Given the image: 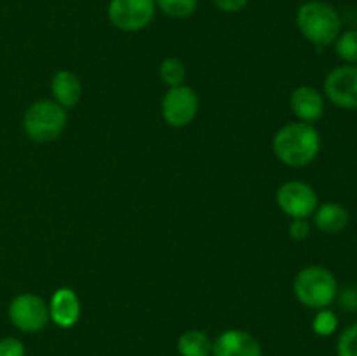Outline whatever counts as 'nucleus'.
<instances>
[{
  "mask_svg": "<svg viewBox=\"0 0 357 356\" xmlns=\"http://www.w3.org/2000/svg\"><path fill=\"white\" fill-rule=\"evenodd\" d=\"M321 150V135L309 122H288L272 138V152L279 163L288 168H307L316 161Z\"/></svg>",
  "mask_w": 357,
  "mask_h": 356,
  "instance_id": "nucleus-1",
  "label": "nucleus"
},
{
  "mask_svg": "<svg viewBox=\"0 0 357 356\" xmlns=\"http://www.w3.org/2000/svg\"><path fill=\"white\" fill-rule=\"evenodd\" d=\"M296 28L307 42L323 49L333 45L342 34V17L331 3L323 0L303 2L296 10Z\"/></svg>",
  "mask_w": 357,
  "mask_h": 356,
  "instance_id": "nucleus-2",
  "label": "nucleus"
},
{
  "mask_svg": "<svg viewBox=\"0 0 357 356\" xmlns=\"http://www.w3.org/2000/svg\"><path fill=\"white\" fill-rule=\"evenodd\" d=\"M293 293L303 307L314 311L324 309L337 299V278L323 265H307L296 272L293 279Z\"/></svg>",
  "mask_w": 357,
  "mask_h": 356,
  "instance_id": "nucleus-3",
  "label": "nucleus"
},
{
  "mask_svg": "<svg viewBox=\"0 0 357 356\" xmlns=\"http://www.w3.org/2000/svg\"><path fill=\"white\" fill-rule=\"evenodd\" d=\"M68 114L54 100H37L24 110L23 129L31 142H54L65 131Z\"/></svg>",
  "mask_w": 357,
  "mask_h": 356,
  "instance_id": "nucleus-4",
  "label": "nucleus"
},
{
  "mask_svg": "<svg viewBox=\"0 0 357 356\" xmlns=\"http://www.w3.org/2000/svg\"><path fill=\"white\" fill-rule=\"evenodd\" d=\"M7 313H9L10 323L17 330L26 332V334L42 332L51 321L47 302L35 293H20L14 297Z\"/></svg>",
  "mask_w": 357,
  "mask_h": 356,
  "instance_id": "nucleus-5",
  "label": "nucleus"
},
{
  "mask_svg": "<svg viewBox=\"0 0 357 356\" xmlns=\"http://www.w3.org/2000/svg\"><path fill=\"white\" fill-rule=\"evenodd\" d=\"M279 209L289 218H309L319 206L316 188L302 180L284 181L275 192Z\"/></svg>",
  "mask_w": 357,
  "mask_h": 356,
  "instance_id": "nucleus-6",
  "label": "nucleus"
},
{
  "mask_svg": "<svg viewBox=\"0 0 357 356\" xmlns=\"http://www.w3.org/2000/svg\"><path fill=\"white\" fill-rule=\"evenodd\" d=\"M199 107L201 100L195 89L181 84L176 87H167L160 103V112L166 124H169L171 128H185L197 117Z\"/></svg>",
  "mask_w": 357,
  "mask_h": 356,
  "instance_id": "nucleus-7",
  "label": "nucleus"
},
{
  "mask_svg": "<svg viewBox=\"0 0 357 356\" xmlns=\"http://www.w3.org/2000/svg\"><path fill=\"white\" fill-rule=\"evenodd\" d=\"M155 0H110L108 20L117 30H145L155 17Z\"/></svg>",
  "mask_w": 357,
  "mask_h": 356,
  "instance_id": "nucleus-8",
  "label": "nucleus"
},
{
  "mask_svg": "<svg viewBox=\"0 0 357 356\" xmlns=\"http://www.w3.org/2000/svg\"><path fill=\"white\" fill-rule=\"evenodd\" d=\"M324 96L342 110H357V65H338L324 79Z\"/></svg>",
  "mask_w": 357,
  "mask_h": 356,
  "instance_id": "nucleus-9",
  "label": "nucleus"
},
{
  "mask_svg": "<svg viewBox=\"0 0 357 356\" xmlns=\"http://www.w3.org/2000/svg\"><path fill=\"white\" fill-rule=\"evenodd\" d=\"M211 356H264V353L255 335L239 328H230L213 341Z\"/></svg>",
  "mask_w": 357,
  "mask_h": 356,
  "instance_id": "nucleus-10",
  "label": "nucleus"
},
{
  "mask_svg": "<svg viewBox=\"0 0 357 356\" xmlns=\"http://www.w3.org/2000/svg\"><path fill=\"white\" fill-rule=\"evenodd\" d=\"M289 108L298 121L314 124L326 110L324 94L312 86H298L289 96Z\"/></svg>",
  "mask_w": 357,
  "mask_h": 356,
  "instance_id": "nucleus-11",
  "label": "nucleus"
},
{
  "mask_svg": "<svg viewBox=\"0 0 357 356\" xmlns=\"http://www.w3.org/2000/svg\"><path fill=\"white\" fill-rule=\"evenodd\" d=\"M49 318L59 328H72L80 318V299L75 290L61 286L49 300Z\"/></svg>",
  "mask_w": 357,
  "mask_h": 356,
  "instance_id": "nucleus-12",
  "label": "nucleus"
},
{
  "mask_svg": "<svg viewBox=\"0 0 357 356\" xmlns=\"http://www.w3.org/2000/svg\"><path fill=\"white\" fill-rule=\"evenodd\" d=\"M312 218L314 225L319 232L335 236V234H340L349 225L351 215H349V209L342 202L328 201L317 206Z\"/></svg>",
  "mask_w": 357,
  "mask_h": 356,
  "instance_id": "nucleus-13",
  "label": "nucleus"
},
{
  "mask_svg": "<svg viewBox=\"0 0 357 356\" xmlns=\"http://www.w3.org/2000/svg\"><path fill=\"white\" fill-rule=\"evenodd\" d=\"M52 100L63 108H73L79 105L82 98V84L80 79L70 70H59L51 79Z\"/></svg>",
  "mask_w": 357,
  "mask_h": 356,
  "instance_id": "nucleus-14",
  "label": "nucleus"
},
{
  "mask_svg": "<svg viewBox=\"0 0 357 356\" xmlns=\"http://www.w3.org/2000/svg\"><path fill=\"white\" fill-rule=\"evenodd\" d=\"M178 353L181 356H211L213 341L202 330H187L178 337Z\"/></svg>",
  "mask_w": 357,
  "mask_h": 356,
  "instance_id": "nucleus-15",
  "label": "nucleus"
},
{
  "mask_svg": "<svg viewBox=\"0 0 357 356\" xmlns=\"http://www.w3.org/2000/svg\"><path fill=\"white\" fill-rule=\"evenodd\" d=\"M159 77L162 84L167 87H176L185 84L187 79V68H185L183 61L178 58H166L159 66Z\"/></svg>",
  "mask_w": 357,
  "mask_h": 356,
  "instance_id": "nucleus-16",
  "label": "nucleus"
},
{
  "mask_svg": "<svg viewBox=\"0 0 357 356\" xmlns=\"http://www.w3.org/2000/svg\"><path fill=\"white\" fill-rule=\"evenodd\" d=\"M338 58L347 65H357V30L342 31L333 44Z\"/></svg>",
  "mask_w": 357,
  "mask_h": 356,
  "instance_id": "nucleus-17",
  "label": "nucleus"
},
{
  "mask_svg": "<svg viewBox=\"0 0 357 356\" xmlns=\"http://www.w3.org/2000/svg\"><path fill=\"white\" fill-rule=\"evenodd\" d=\"M155 6L166 16L174 17V20H185L195 13L197 0H155Z\"/></svg>",
  "mask_w": 357,
  "mask_h": 356,
  "instance_id": "nucleus-18",
  "label": "nucleus"
},
{
  "mask_svg": "<svg viewBox=\"0 0 357 356\" xmlns=\"http://www.w3.org/2000/svg\"><path fill=\"white\" fill-rule=\"evenodd\" d=\"M338 328V316L335 311L330 307L324 309H317L316 316L312 318V332L319 337H330L337 332Z\"/></svg>",
  "mask_w": 357,
  "mask_h": 356,
  "instance_id": "nucleus-19",
  "label": "nucleus"
},
{
  "mask_svg": "<svg viewBox=\"0 0 357 356\" xmlns=\"http://www.w3.org/2000/svg\"><path fill=\"white\" fill-rule=\"evenodd\" d=\"M337 356H357V323L340 334L337 341Z\"/></svg>",
  "mask_w": 357,
  "mask_h": 356,
  "instance_id": "nucleus-20",
  "label": "nucleus"
},
{
  "mask_svg": "<svg viewBox=\"0 0 357 356\" xmlns=\"http://www.w3.org/2000/svg\"><path fill=\"white\" fill-rule=\"evenodd\" d=\"M338 304L349 313H357V286H345L337 293Z\"/></svg>",
  "mask_w": 357,
  "mask_h": 356,
  "instance_id": "nucleus-21",
  "label": "nucleus"
},
{
  "mask_svg": "<svg viewBox=\"0 0 357 356\" xmlns=\"http://www.w3.org/2000/svg\"><path fill=\"white\" fill-rule=\"evenodd\" d=\"M288 234L293 241H305L310 236V223L307 218H291Z\"/></svg>",
  "mask_w": 357,
  "mask_h": 356,
  "instance_id": "nucleus-22",
  "label": "nucleus"
},
{
  "mask_svg": "<svg viewBox=\"0 0 357 356\" xmlns=\"http://www.w3.org/2000/svg\"><path fill=\"white\" fill-rule=\"evenodd\" d=\"M0 356H24V346L16 337L0 339Z\"/></svg>",
  "mask_w": 357,
  "mask_h": 356,
  "instance_id": "nucleus-23",
  "label": "nucleus"
},
{
  "mask_svg": "<svg viewBox=\"0 0 357 356\" xmlns=\"http://www.w3.org/2000/svg\"><path fill=\"white\" fill-rule=\"evenodd\" d=\"M248 2L250 0H213L216 9H220L222 13H239L248 6Z\"/></svg>",
  "mask_w": 357,
  "mask_h": 356,
  "instance_id": "nucleus-24",
  "label": "nucleus"
}]
</instances>
